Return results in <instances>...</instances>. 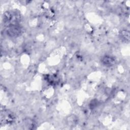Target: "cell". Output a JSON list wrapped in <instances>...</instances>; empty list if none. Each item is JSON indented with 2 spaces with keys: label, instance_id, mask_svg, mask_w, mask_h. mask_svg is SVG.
<instances>
[{
  "label": "cell",
  "instance_id": "obj_1",
  "mask_svg": "<svg viewBox=\"0 0 130 130\" xmlns=\"http://www.w3.org/2000/svg\"><path fill=\"white\" fill-rule=\"evenodd\" d=\"M21 19V14L17 10L7 11L4 13L3 16V21L6 27L19 24Z\"/></svg>",
  "mask_w": 130,
  "mask_h": 130
},
{
  "label": "cell",
  "instance_id": "obj_3",
  "mask_svg": "<svg viewBox=\"0 0 130 130\" xmlns=\"http://www.w3.org/2000/svg\"><path fill=\"white\" fill-rule=\"evenodd\" d=\"M16 117L13 112L10 110H4L1 113V124H11L15 120Z\"/></svg>",
  "mask_w": 130,
  "mask_h": 130
},
{
  "label": "cell",
  "instance_id": "obj_4",
  "mask_svg": "<svg viewBox=\"0 0 130 130\" xmlns=\"http://www.w3.org/2000/svg\"><path fill=\"white\" fill-rule=\"evenodd\" d=\"M101 62L104 66L106 67H111L116 64V60L114 56L106 55L103 56L101 58Z\"/></svg>",
  "mask_w": 130,
  "mask_h": 130
},
{
  "label": "cell",
  "instance_id": "obj_5",
  "mask_svg": "<svg viewBox=\"0 0 130 130\" xmlns=\"http://www.w3.org/2000/svg\"><path fill=\"white\" fill-rule=\"evenodd\" d=\"M78 121L79 119L78 117L74 114L70 115L66 118V123L69 126H75L78 124Z\"/></svg>",
  "mask_w": 130,
  "mask_h": 130
},
{
  "label": "cell",
  "instance_id": "obj_9",
  "mask_svg": "<svg viewBox=\"0 0 130 130\" xmlns=\"http://www.w3.org/2000/svg\"><path fill=\"white\" fill-rule=\"evenodd\" d=\"M99 101L96 99L91 100L89 103V108L91 109H93L95 108L99 105Z\"/></svg>",
  "mask_w": 130,
  "mask_h": 130
},
{
  "label": "cell",
  "instance_id": "obj_7",
  "mask_svg": "<svg viewBox=\"0 0 130 130\" xmlns=\"http://www.w3.org/2000/svg\"><path fill=\"white\" fill-rule=\"evenodd\" d=\"M119 37L120 40L125 43H128L130 40V33L127 30L122 29L119 31Z\"/></svg>",
  "mask_w": 130,
  "mask_h": 130
},
{
  "label": "cell",
  "instance_id": "obj_8",
  "mask_svg": "<svg viewBox=\"0 0 130 130\" xmlns=\"http://www.w3.org/2000/svg\"><path fill=\"white\" fill-rule=\"evenodd\" d=\"M48 77H45V79L47 80V81L51 84H55L57 83L58 80H57V77L56 76L54 75H47Z\"/></svg>",
  "mask_w": 130,
  "mask_h": 130
},
{
  "label": "cell",
  "instance_id": "obj_2",
  "mask_svg": "<svg viewBox=\"0 0 130 130\" xmlns=\"http://www.w3.org/2000/svg\"><path fill=\"white\" fill-rule=\"evenodd\" d=\"M5 31L6 34L9 37L16 38L22 35L23 32V29L21 25L18 24L6 27Z\"/></svg>",
  "mask_w": 130,
  "mask_h": 130
},
{
  "label": "cell",
  "instance_id": "obj_6",
  "mask_svg": "<svg viewBox=\"0 0 130 130\" xmlns=\"http://www.w3.org/2000/svg\"><path fill=\"white\" fill-rule=\"evenodd\" d=\"M23 125L25 128L27 129H34L36 128L35 121L30 118H26L23 121Z\"/></svg>",
  "mask_w": 130,
  "mask_h": 130
}]
</instances>
